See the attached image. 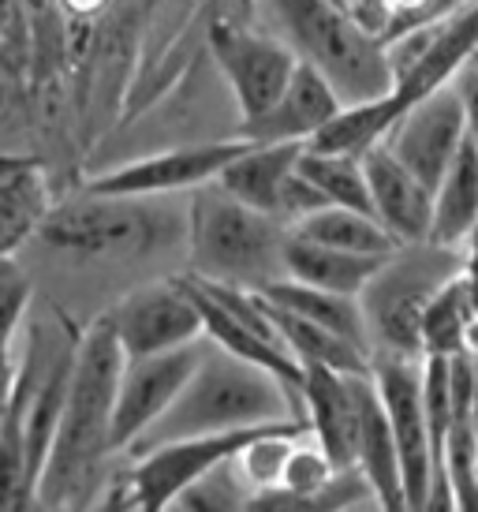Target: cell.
Segmentation results:
<instances>
[{
	"mask_svg": "<svg viewBox=\"0 0 478 512\" xmlns=\"http://www.w3.org/2000/svg\"><path fill=\"white\" fill-rule=\"evenodd\" d=\"M124 370V352L109 318H98L75 341L68 397L57 423V438L38 479V501L49 512H83L94 494L98 468L113 456V400Z\"/></svg>",
	"mask_w": 478,
	"mask_h": 512,
	"instance_id": "6da1fadb",
	"label": "cell"
},
{
	"mask_svg": "<svg viewBox=\"0 0 478 512\" xmlns=\"http://www.w3.org/2000/svg\"><path fill=\"white\" fill-rule=\"evenodd\" d=\"M307 427L303 423V400L277 382L273 374L251 367L243 359L228 356L206 341V352L195 363L191 378L183 382L180 397L169 404V412L157 419L127 453H146L169 441L217 438V434H239L258 427Z\"/></svg>",
	"mask_w": 478,
	"mask_h": 512,
	"instance_id": "7a4b0ae2",
	"label": "cell"
},
{
	"mask_svg": "<svg viewBox=\"0 0 478 512\" xmlns=\"http://www.w3.org/2000/svg\"><path fill=\"white\" fill-rule=\"evenodd\" d=\"M254 12L266 19V34L333 86L340 105H366L393 94L396 75L385 42L348 8L333 0H258Z\"/></svg>",
	"mask_w": 478,
	"mask_h": 512,
	"instance_id": "3957f363",
	"label": "cell"
},
{
	"mask_svg": "<svg viewBox=\"0 0 478 512\" xmlns=\"http://www.w3.org/2000/svg\"><path fill=\"white\" fill-rule=\"evenodd\" d=\"M183 240L191 255V277L221 281L258 292L284 277V240L288 228L225 195L217 184L195 187L183 206Z\"/></svg>",
	"mask_w": 478,
	"mask_h": 512,
	"instance_id": "277c9868",
	"label": "cell"
},
{
	"mask_svg": "<svg viewBox=\"0 0 478 512\" xmlns=\"http://www.w3.org/2000/svg\"><path fill=\"white\" fill-rule=\"evenodd\" d=\"M38 240L60 255L86 258H142L172 240H183V210H165L154 199L90 195L60 202L45 214Z\"/></svg>",
	"mask_w": 478,
	"mask_h": 512,
	"instance_id": "5b68a950",
	"label": "cell"
},
{
	"mask_svg": "<svg viewBox=\"0 0 478 512\" xmlns=\"http://www.w3.org/2000/svg\"><path fill=\"white\" fill-rule=\"evenodd\" d=\"M464 270V251H445L434 243L396 247L381 262V270L370 277V285L359 296L374 359H422L419 326L422 314L437 296V288Z\"/></svg>",
	"mask_w": 478,
	"mask_h": 512,
	"instance_id": "8992f818",
	"label": "cell"
},
{
	"mask_svg": "<svg viewBox=\"0 0 478 512\" xmlns=\"http://www.w3.org/2000/svg\"><path fill=\"white\" fill-rule=\"evenodd\" d=\"M292 427V423H288ZM266 430V427H258ZM258 430H239V434H217V438H191L169 441L135 456L127 471L124 505L127 512H169L172 501L180 498L187 486L206 479L213 468L228 464L232 456L258 434Z\"/></svg>",
	"mask_w": 478,
	"mask_h": 512,
	"instance_id": "52a82bcc",
	"label": "cell"
},
{
	"mask_svg": "<svg viewBox=\"0 0 478 512\" xmlns=\"http://www.w3.org/2000/svg\"><path fill=\"white\" fill-rule=\"evenodd\" d=\"M370 378H374V389H378L389 430H393L408 512H422L426 494H430V483H434L437 456H434V441H430V427H426V415H422L419 359L378 356Z\"/></svg>",
	"mask_w": 478,
	"mask_h": 512,
	"instance_id": "ba28073f",
	"label": "cell"
},
{
	"mask_svg": "<svg viewBox=\"0 0 478 512\" xmlns=\"http://www.w3.org/2000/svg\"><path fill=\"white\" fill-rule=\"evenodd\" d=\"M210 53L232 86L243 124L266 113L299 68L292 49L277 42L273 34L236 27V23H217L210 30Z\"/></svg>",
	"mask_w": 478,
	"mask_h": 512,
	"instance_id": "9c48e42d",
	"label": "cell"
},
{
	"mask_svg": "<svg viewBox=\"0 0 478 512\" xmlns=\"http://www.w3.org/2000/svg\"><path fill=\"white\" fill-rule=\"evenodd\" d=\"M243 139H225V143H198L176 146L165 154L135 157L127 165L94 176L86 191L90 195H113V199H165L176 191H195V187L213 184L228 161L243 154Z\"/></svg>",
	"mask_w": 478,
	"mask_h": 512,
	"instance_id": "30bf717a",
	"label": "cell"
},
{
	"mask_svg": "<svg viewBox=\"0 0 478 512\" xmlns=\"http://www.w3.org/2000/svg\"><path fill=\"white\" fill-rule=\"evenodd\" d=\"M206 352V337L176 352L146 359H124L120 382H116L113 400V453H124L135 441L154 427L161 415L169 412V404L180 397L183 382L191 378L195 363Z\"/></svg>",
	"mask_w": 478,
	"mask_h": 512,
	"instance_id": "8fae6325",
	"label": "cell"
},
{
	"mask_svg": "<svg viewBox=\"0 0 478 512\" xmlns=\"http://www.w3.org/2000/svg\"><path fill=\"white\" fill-rule=\"evenodd\" d=\"M124 359H146L202 341V318L180 281L146 285L124 296L105 314Z\"/></svg>",
	"mask_w": 478,
	"mask_h": 512,
	"instance_id": "7c38bea8",
	"label": "cell"
},
{
	"mask_svg": "<svg viewBox=\"0 0 478 512\" xmlns=\"http://www.w3.org/2000/svg\"><path fill=\"white\" fill-rule=\"evenodd\" d=\"M467 139L464 109L452 86H441L434 94H426L415 101L408 113L393 124V131L385 135V150L411 172L422 184L434 191L437 180L445 176L452 165L456 150Z\"/></svg>",
	"mask_w": 478,
	"mask_h": 512,
	"instance_id": "4fadbf2b",
	"label": "cell"
},
{
	"mask_svg": "<svg viewBox=\"0 0 478 512\" xmlns=\"http://www.w3.org/2000/svg\"><path fill=\"white\" fill-rule=\"evenodd\" d=\"M366 191L378 225L396 240V247H415L430 240V221H434V191L422 184L419 176H411L396 161L385 143L366 150L363 157Z\"/></svg>",
	"mask_w": 478,
	"mask_h": 512,
	"instance_id": "5bb4252c",
	"label": "cell"
},
{
	"mask_svg": "<svg viewBox=\"0 0 478 512\" xmlns=\"http://www.w3.org/2000/svg\"><path fill=\"white\" fill-rule=\"evenodd\" d=\"M340 109H344V105H340V98L333 94V86L325 83L314 68L299 64L296 75L284 86L281 98L273 101L258 120L239 124L236 139L254 143V146H273V143L307 146Z\"/></svg>",
	"mask_w": 478,
	"mask_h": 512,
	"instance_id": "9a60e30c",
	"label": "cell"
},
{
	"mask_svg": "<svg viewBox=\"0 0 478 512\" xmlns=\"http://www.w3.org/2000/svg\"><path fill=\"white\" fill-rule=\"evenodd\" d=\"M303 423L307 438L322 449L333 468H355V438H359V400H355V378L333 374L322 367H303Z\"/></svg>",
	"mask_w": 478,
	"mask_h": 512,
	"instance_id": "2e32d148",
	"label": "cell"
},
{
	"mask_svg": "<svg viewBox=\"0 0 478 512\" xmlns=\"http://www.w3.org/2000/svg\"><path fill=\"white\" fill-rule=\"evenodd\" d=\"M355 400H359V438H355V471L363 475L370 498L378 501L381 512H408L404 501V475L400 456L393 445V430L381 408V397L374 389V378H355Z\"/></svg>",
	"mask_w": 478,
	"mask_h": 512,
	"instance_id": "e0dca14e",
	"label": "cell"
},
{
	"mask_svg": "<svg viewBox=\"0 0 478 512\" xmlns=\"http://www.w3.org/2000/svg\"><path fill=\"white\" fill-rule=\"evenodd\" d=\"M49 210L53 199L42 165L27 157H0V258H15L38 240Z\"/></svg>",
	"mask_w": 478,
	"mask_h": 512,
	"instance_id": "ac0fdd59",
	"label": "cell"
},
{
	"mask_svg": "<svg viewBox=\"0 0 478 512\" xmlns=\"http://www.w3.org/2000/svg\"><path fill=\"white\" fill-rule=\"evenodd\" d=\"M478 225V143L464 139L452 165L434 187V221L430 240L445 251H467V240Z\"/></svg>",
	"mask_w": 478,
	"mask_h": 512,
	"instance_id": "d6986e66",
	"label": "cell"
},
{
	"mask_svg": "<svg viewBox=\"0 0 478 512\" xmlns=\"http://www.w3.org/2000/svg\"><path fill=\"white\" fill-rule=\"evenodd\" d=\"M258 296L266 299V303H273V307H281V311L303 318V322H314V326L337 333V337H344L348 344H355L359 352H366V356L374 359V344H370V329H366L359 299L299 285V281H292V277L269 281V285L258 288Z\"/></svg>",
	"mask_w": 478,
	"mask_h": 512,
	"instance_id": "ffe728a7",
	"label": "cell"
},
{
	"mask_svg": "<svg viewBox=\"0 0 478 512\" xmlns=\"http://www.w3.org/2000/svg\"><path fill=\"white\" fill-rule=\"evenodd\" d=\"M303 146L273 143V146H254L247 143L243 154L236 161H228L221 176L213 184L221 187L225 195H232L236 202L251 206L258 214L277 217V199H281L284 180L296 169V157Z\"/></svg>",
	"mask_w": 478,
	"mask_h": 512,
	"instance_id": "44dd1931",
	"label": "cell"
},
{
	"mask_svg": "<svg viewBox=\"0 0 478 512\" xmlns=\"http://www.w3.org/2000/svg\"><path fill=\"white\" fill-rule=\"evenodd\" d=\"M385 258L389 255H344V251H329V247L288 236L284 240V277H292L299 285L322 288V292L359 299Z\"/></svg>",
	"mask_w": 478,
	"mask_h": 512,
	"instance_id": "7402d4cb",
	"label": "cell"
},
{
	"mask_svg": "<svg viewBox=\"0 0 478 512\" xmlns=\"http://www.w3.org/2000/svg\"><path fill=\"white\" fill-rule=\"evenodd\" d=\"M262 307H266L269 322H273L277 337H281L284 352L296 359L299 367H322L333 370V374H344V378H363V374L374 370V359L359 352L355 344H348L344 337H337V333L314 326V322H303V318L273 307L266 299H262Z\"/></svg>",
	"mask_w": 478,
	"mask_h": 512,
	"instance_id": "603a6c76",
	"label": "cell"
},
{
	"mask_svg": "<svg viewBox=\"0 0 478 512\" xmlns=\"http://www.w3.org/2000/svg\"><path fill=\"white\" fill-rule=\"evenodd\" d=\"M408 113L396 94L378 101H366V105H344L329 124H325L314 139L310 150L318 154H340V157H363L366 150H374L378 143H385V135L393 131V124Z\"/></svg>",
	"mask_w": 478,
	"mask_h": 512,
	"instance_id": "cb8c5ba5",
	"label": "cell"
},
{
	"mask_svg": "<svg viewBox=\"0 0 478 512\" xmlns=\"http://www.w3.org/2000/svg\"><path fill=\"white\" fill-rule=\"evenodd\" d=\"M288 236L329 251H344V255H393L396 240L378 225V217L359 214V210H340V206H325L307 221L288 228Z\"/></svg>",
	"mask_w": 478,
	"mask_h": 512,
	"instance_id": "d4e9b609",
	"label": "cell"
},
{
	"mask_svg": "<svg viewBox=\"0 0 478 512\" xmlns=\"http://www.w3.org/2000/svg\"><path fill=\"white\" fill-rule=\"evenodd\" d=\"M471 322H475V311H471V299H467L464 277L456 273L452 281L437 288V296L430 299V307L422 314L419 352L437 359H449L456 352H464V337Z\"/></svg>",
	"mask_w": 478,
	"mask_h": 512,
	"instance_id": "484cf974",
	"label": "cell"
},
{
	"mask_svg": "<svg viewBox=\"0 0 478 512\" xmlns=\"http://www.w3.org/2000/svg\"><path fill=\"white\" fill-rule=\"evenodd\" d=\"M299 176H307L310 184L318 187L329 206H340V210H359V214L374 217V206H370V191H366V172L359 157H340V154H318L303 146L296 157Z\"/></svg>",
	"mask_w": 478,
	"mask_h": 512,
	"instance_id": "4316f807",
	"label": "cell"
},
{
	"mask_svg": "<svg viewBox=\"0 0 478 512\" xmlns=\"http://www.w3.org/2000/svg\"><path fill=\"white\" fill-rule=\"evenodd\" d=\"M370 498L363 475L355 468L337 471L322 490H310V494H296V490H258L247 498V512H348L352 505Z\"/></svg>",
	"mask_w": 478,
	"mask_h": 512,
	"instance_id": "83f0119b",
	"label": "cell"
},
{
	"mask_svg": "<svg viewBox=\"0 0 478 512\" xmlns=\"http://www.w3.org/2000/svg\"><path fill=\"white\" fill-rule=\"evenodd\" d=\"M307 434V427H266L258 430L236 456H232V468H236L239 483L247 486L251 494L258 490H273V486L281 483V471H284V460L292 453V445Z\"/></svg>",
	"mask_w": 478,
	"mask_h": 512,
	"instance_id": "f1b7e54d",
	"label": "cell"
},
{
	"mask_svg": "<svg viewBox=\"0 0 478 512\" xmlns=\"http://www.w3.org/2000/svg\"><path fill=\"white\" fill-rule=\"evenodd\" d=\"M30 277L15 258H0V397L12 400L15 374L19 367L12 363V341L19 326L27 322L30 311Z\"/></svg>",
	"mask_w": 478,
	"mask_h": 512,
	"instance_id": "f546056e",
	"label": "cell"
},
{
	"mask_svg": "<svg viewBox=\"0 0 478 512\" xmlns=\"http://www.w3.org/2000/svg\"><path fill=\"white\" fill-rule=\"evenodd\" d=\"M34 501H38V483L30 475L19 408L12 400L0 419V512H30Z\"/></svg>",
	"mask_w": 478,
	"mask_h": 512,
	"instance_id": "4dcf8cb0",
	"label": "cell"
},
{
	"mask_svg": "<svg viewBox=\"0 0 478 512\" xmlns=\"http://www.w3.org/2000/svg\"><path fill=\"white\" fill-rule=\"evenodd\" d=\"M247 498L251 490L239 483L232 460L213 468L206 479H198L195 486H187L180 498L172 501L169 512H247Z\"/></svg>",
	"mask_w": 478,
	"mask_h": 512,
	"instance_id": "1f68e13d",
	"label": "cell"
},
{
	"mask_svg": "<svg viewBox=\"0 0 478 512\" xmlns=\"http://www.w3.org/2000/svg\"><path fill=\"white\" fill-rule=\"evenodd\" d=\"M337 475L333 468V460L314 445V441L303 434V438L292 445V453L284 460V471H281V490H296V494H310V490H322L329 479Z\"/></svg>",
	"mask_w": 478,
	"mask_h": 512,
	"instance_id": "d6a6232c",
	"label": "cell"
},
{
	"mask_svg": "<svg viewBox=\"0 0 478 512\" xmlns=\"http://www.w3.org/2000/svg\"><path fill=\"white\" fill-rule=\"evenodd\" d=\"M329 202L318 195V187L310 184L307 176H299V169H292V176L284 180L281 187V199H277V221H281L284 228L299 225V221H307L310 214H318V210H325Z\"/></svg>",
	"mask_w": 478,
	"mask_h": 512,
	"instance_id": "836d02e7",
	"label": "cell"
},
{
	"mask_svg": "<svg viewBox=\"0 0 478 512\" xmlns=\"http://www.w3.org/2000/svg\"><path fill=\"white\" fill-rule=\"evenodd\" d=\"M452 90H456V98H460V109H464V124H467V139L478 143V57H471L456 72L452 79Z\"/></svg>",
	"mask_w": 478,
	"mask_h": 512,
	"instance_id": "e575fe53",
	"label": "cell"
},
{
	"mask_svg": "<svg viewBox=\"0 0 478 512\" xmlns=\"http://www.w3.org/2000/svg\"><path fill=\"white\" fill-rule=\"evenodd\" d=\"M460 277H464L471 311H475V318H478V251H464V270H460Z\"/></svg>",
	"mask_w": 478,
	"mask_h": 512,
	"instance_id": "d590c367",
	"label": "cell"
},
{
	"mask_svg": "<svg viewBox=\"0 0 478 512\" xmlns=\"http://www.w3.org/2000/svg\"><path fill=\"white\" fill-rule=\"evenodd\" d=\"M464 352H471V356L478 359V318L467 326V337H464Z\"/></svg>",
	"mask_w": 478,
	"mask_h": 512,
	"instance_id": "8d00e7d4",
	"label": "cell"
},
{
	"mask_svg": "<svg viewBox=\"0 0 478 512\" xmlns=\"http://www.w3.org/2000/svg\"><path fill=\"white\" fill-rule=\"evenodd\" d=\"M348 512H381V509H378V501L374 498H366V501H359V505H352Z\"/></svg>",
	"mask_w": 478,
	"mask_h": 512,
	"instance_id": "74e56055",
	"label": "cell"
},
{
	"mask_svg": "<svg viewBox=\"0 0 478 512\" xmlns=\"http://www.w3.org/2000/svg\"><path fill=\"white\" fill-rule=\"evenodd\" d=\"M236 4L243 15H254V8H258V0H236Z\"/></svg>",
	"mask_w": 478,
	"mask_h": 512,
	"instance_id": "f35d334b",
	"label": "cell"
},
{
	"mask_svg": "<svg viewBox=\"0 0 478 512\" xmlns=\"http://www.w3.org/2000/svg\"><path fill=\"white\" fill-rule=\"evenodd\" d=\"M8 404H12V400H4V397H0V419H4V412H8Z\"/></svg>",
	"mask_w": 478,
	"mask_h": 512,
	"instance_id": "ab89813d",
	"label": "cell"
},
{
	"mask_svg": "<svg viewBox=\"0 0 478 512\" xmlns=\"http://www.w3.org/2000/svg\"><path fill=\"white\" fill-rule=\"evenodd\" d=\"M333 4H340V8H348V0H333Z\"/></svg>",
	"mask_w": 478,
	"mask_h": 512,
	"instance_id": "60d3db41",
	"label": "cell"
},
{
	"mask_svg": "<svg viewBox=\"0 0 478 512\" xmlns=\"http://www.w3.org/2000/svg\"><path fill=\"white\" fill-rule=\"evenodd\" d=\"M475 479H478V453H475Z\"/></svg>",
	"mask_w": 478,
	"mask_h": 512,
	"instance_id": "b9f144b4",
	"label": "cell"
},
{
	"mask_svg": "<svg viewBox=\"0 0 478 512\" xmlns=\"http://www.w3.org/2000/svg\"><path fill=\"white\" fill-rule=\"evenodd\" d=\"M460 4H478V0H460Z\"/></svg>",
	"mask_w": 478,
	"mask_h": 512,
	"instance_id": "7bdbcfd3",
	"label": "cell"
}]
</instances>
